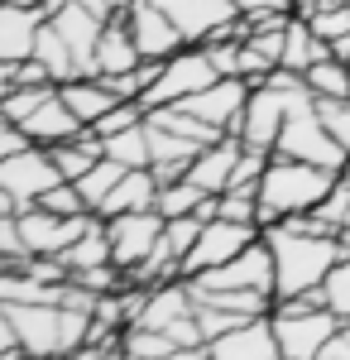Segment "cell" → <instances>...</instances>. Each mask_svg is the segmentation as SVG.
I'll use <instances>...</instances> for the list:
<instances>
[{"mask_svg":"<svg viewBox=\"0 0 350 360\" xmlns=\"http://www.w3.org/2000/svg\"><path fill=\"white\" fill-rule=\"evenodd\" d=\"M264 240H269V250H273V274H278L273 303L302 298V293H312V288H326L331 269L346 259L336 236H307V231H293V226H283V221L264 226Z\"/></svg>","mask_w":350,"mask_h":360,"instance_id":"6da1fadb","label":"cell"},{"mask_svg":"<svg viewBox=\"0 0 350 360\" xmlns=\"http://www.w3.org/2000/svg\"><path fill=\"white\" fill-rule=\"evenodd\" d=\"M341 173H331L322 164H302V159H283L273 154L269 173L259 183V226H278L283 217L297 212H317L326 202V193L336 188Z\"/></svg>","mask_w":350,"mask_h":360,"instance_id":"7a4b0ae2","label":"cell"},{"mask_svg":"<svg viewBox=\"0 0 350 360\" xmlns=\"http://www.w3.org/2000/svg\"><path fill=\"white\" fill-rule=\"evenodd\" d=\"M273 154H283V159H302V164H322L331 173H341L346 168V144H336L331 130L322 125V115H317V96H312V86H302L288 96V120H283V135L273 144Z\"/></svg>","mask_w":350,"mask_h":360,"instance_id":"3957f363","label":"cell"},{"mask_svg":"<svg viewBox=\"0 0 350 360\" xmlns=\"http://www.w3.org/2000/svg\"><path fill=\"white\" fill-rule=\"evenodd\" d=\"M273 332H278V351H283V360H322L326 341L341 332V317H336L331 307L273 303Z\"/></svg>","mask_w":350,"mask_h":360,"instance_id":"277c9868","label":"cell"},{"mask_svg":"<svg viewBox=\"0 0 350 360\" xmlns=\"http://www.w3.org/2000/svg\"><path fill=\"white\" fill-rule=\"evenodd\" d=\"M221 72H216L212 53L202 49V44H188L183 53L163 58L159 68V82L144 91V111H154V106H178V101H188V96H197V91H207V86L216 82Z\"/></svg>","mask_w":350,"mask_h":360,"instance_id":"5b68a950","label":"cell"},{"mask_svg":"<svg viewBox=\"0 0 350 360\" xmlns=\"http://www.w3.org/2000/svg\"><path fill=\"white\" fill-rule=\"evenodd\" d=\"M15 317L20 346L29 351V360H58L72 356L67 346V307L63 303H5Z\"/></svg>","mask_w":350,"mask_h":360,"instance_id":"8992f818","label":"cell"},{"mask_svg":"<svg viewBox=\"0 0 350 360\" xmlns=\"http://www.w3.org/2000/svg\"><path fill=\"white\" fill-rule=\"evenodd\" d=\"M259 236H264L259 226H245V221H226V217L207 221V226H202V236H197V245H192V255L183 259V278H197V274H207V269L231 264V259L245 255Z\"/></svg>","mask_w":350,"mask_h":360,"instance_id":"52a82bcc","label":"cell"},{"mask_svg":"<svg viewBox=\"0 0 350 360\" xmlns=\"http://www.w3.org/2000/svg\"><path fill=\"white\" fill-rule=\"evenodd\" d=\"M188 283H202V288H245V293H264V298H273V288H278V274H273V250H269V240L259 236V240L245 250V255H235L231 264L207 269V274L188 278Z\"/></svg>","mask_w":350,"mask_h":360,"instance_id":"ba28073f","label":"cell"},{"mask_svg":"<svg viewBox=\"0 0 350 360\" xmlns=\"http://www.w3.org/2000/svg\"><path fill=\"white\" fill-rule=\"evenodd\" d=\"M101 221H106V236H110V259L120 269H135L163 240V221L168 217L154 207V212H125V217H101Z\"/></svg>","mask_w":350,"mask_h":360,"instance_id":"9c48e42d","label":"cell"},{"mask_svg":"<svg viewBox=\"0 0 350 360\" xmlns=\"http://www.w3.org/2000/svg\"><path fill=\"white\" fill-rule=\"evenodd\" d=\"M96 221V212H82V217H58L48 207H25L20 212V236H25V250L29 255H44V259H58L63 250L77 240L86 226Z\"/></svg>","mask_w":350,"mask_h":360,"instance_id":"30bf717a","label":"cell"},{"mask_svg":"<svg viewBox=\"0 0 350 360\" xmlns=\"http://www.w3.org/2000/svg\"><path fill=\"white\" fill-rule=\"evenodd\" d=\"M63 183V173H58L53 154L44 149V144H25L20 154H10L5 164H0V188H10V193L20 197V207H34L39 197L58 188Z\"/></svg>","mask_w":350,"mask_h":360,"instance_id":"8fae6325","label":"cell"},{"mask_svg":"<svg viewBox=\"0 0 350 360\" xmlns=\"http://www.w3.org/2000/svg\"><path fill=\"white\" fill-rule=\"evenodd\" d=\"M125 25H130V34H135L139 53L154 58V63H163V58H173V53L188 49L183 29L168 20V10H163L159 0H135V5L125 10Z\"/></svg>","mask_w":350,"mask_h":360,"instance_id":"7c38bea8","label":"cell"},{"mask_svg":"<svg viewBox=\"0 0 350 360\" xmlns=\"http://www.w3.org/2000/svg\"><path fill=\"white\" fill-rule=\"evenodd\" d=\"M288 96H293V91H278V86H269V82L254 86L235 135H240L249 149H269L273 154V144L283 135V120H288Z\"/></svg>","mask_w":350,"mask_h":360,"instance_id":"4fadbf2b","label":"cell"},{"mask_svg":"<svg viewBox=\"0 0 350 360\" xmlns=\"http://www.w3.org/2000/svg\"><path fill=\"white\" fill-rule=\"evenodd\" d=\"M249 91H254V86L245 82V77H216L207 91H197V96L178 101V106H188V111H192V115H202L207 125L226 130V135H235V130H240L245 106H249Z\"/></svg>","mask_w":350,"mask_h":360,"instance_id":"5bb4252c","label":"cell"},{"mask_svg":"<svg viewBox=\"0 0 350 360\" xmlns=\"http://www.w3.org/2000/svg\"><path fill=\"white\" fill-rule=\"evenodd\" d=\"M159 5L168 10V20L183 29L188 44H207L212 34H221V29H231L240 20L235 0H159Z\"/></svg>","mask_w":350,"mask_h":360,"instance_id":"9a60e30c","label":"cell"},{"mask_svg":"<svg viewBox=\"0 0 350 360\" xmlns=\"http://www.w3.org/2000/svg\"><path fill=\"white\" fill-rule=\"evenodd\" d=\"M207 346H212V360H283L278 332H273V312L269 317H249V322L231 327L226 336H216Z\"/></svg>","mask_w":350,"mask_h":360,"instance_id":"2e32d148","label":"cell"},{"mask_svg":"<svg viewBox=\"0 0 350 360\" xmlns=\"http://www.w3.org/2000/svg\"><path fill=\"white\" fill-rule=\"evenodd\" d=\"M48 25L72 44V53H77V63H82V77H96V44H101L106 20H96V15H91L86 5H77V0H67Z\"/></svg>","mask_w":350,"mask_h":360,"instance_id":"e0dca14e","label":"cell"},{"mask_svg":"<svg viewBox=\"0 0 350 360\" xmlns=\"http://www.w3.org/2000/svg\"><path fill=\"white\" fill-rule=\"evenodd\" d=\"M240 154H245V139L240 135H221L216 144H207V149L192 159L188 178L202 188V193L221 197L226 188H231V173H235V159H240Z\"/></svg>","mask_w":350,"mask_h":360,"instance_id":"ac0fdd59","label":"cell"},{"mask_svg":"<svg viewBox=\"0 0 350 360\" xmlns=\"http://www.w3.org/2000/svg\"><path fill=\"white\" fill-rule=\"evenodd\" d=\"M39 29H44V10H25V5L0 0V63H25V58H34Z\"/></svg>","mask_w":350,"mask_h":360,"instance_id":"d6986e66","label":"cell"},{"mask_svg":"<svg viewBox=\"0 0 350 360\" xmlns=\"http://www.w3.org/2000/svg\"><path fill=\"white\" fill-rule=\"evenodd\" d=\"M20 130L29 135V144H44V149H53V144H67V139H77L86 125H82L77 115L67 111V101L58 96V86H53V96H48V101H44L39 111L29 115Z\"/></svg>","mask_w":350,"mask_h":360,"instance_id":"ffe728a7","label":"cell"},{"mask_svg":"<svg viewBox=\"0 0 350 360\" xmlns=\"http://www.w3.org/2000/svg\"><path fill=\"white\" fill-rule=\"evenodd\" d=\"M58 96L67 101V111L77 115L86 130H91V125H96L101 115H110L115 106H120V96L110 91L106 77H72V82H63V86H58Z\"/></svg>","mask_w":350,"mask_h":360,"instance_id":"44dd1931","label":"cell"},{"mask_svg":"<svg viewBox=\"0 0 350 360\" xmlns=\"http://www.w3.org/2000/svg\"><path fill=\"white\" fill-rule=\"evenodd\" d=\"M154 202H159V178H154V168H130L120 183H115V193L101 202V212L96 217H125V212H154Z\"/></svg>","mask_w":350,"mask_h":360,"instance_id":"7402d4cb","label":"cell"},{"mask_svg":"<svg viewBox=\"0 0 350 360\" xmlns=\"http://www.w3.org/2000/svg\"><path fill=\"white\" fill-rule=\"evenodd\" d=\"M139 63H144V53H139L130 25H125V20H110V25L101 29V44H96V77L135 72Z\"/></svg>","mask_w":350,"mask_h":360,"instance_id":"603a6c76","label":"cell"},{"mask_svg":"<svg viewBox=\"0 0 350 360\" xmlns=\"http://www.w3.org/2000/svg\"><path fill=\"white\" fill-rule=\"evenodd\" d=\"M322 58H331V44L317 39V29L307 25L302 15H293L288 29H283V63H278V68L307 72V68H312V63H322Z\"/></svg>","mask_w":350,"mask_h":360,"instance_id":"cb8c5ba5","label":"cell"},{"mask_svg":"<svg viewBox=\"0 0 350 360\" xmlns=\"http://www.w3.org/2000/svg\"><path fill=\"white\" fill-rule=\"evenodd\" d=\"M58 259L67 264V274H77V269H101V264H115V259H110V236H106V221L96 217V221L86 226V231H82V236H77V240H72L67 250H63Z\"/></svg>","mask_w":350,"mask_h":360,"instance_id":"d4e9b609","label":"cell"},{"mask_svg":"<svg viewBox=\"0 0 350 360\" xmlns=\"http://www.w3.org/2000/svg\"><path fill=\"white\" fill-rule=\"evenodd\" d=\"M34 58L48 68V77H53L58 86L63 82H72V77H82V63H77V53H72V44L58 34L48 20H44V29H39V44H34Z\"/></svg>","mask_w":350,"mask_h":360,"instance_id":"484cf974","label":"cell"},{"mask_svg":"<svg viewBox=\"0 0 350 360\" xmlns=\"http://www.w3.org/2000/svg\"><path fill=\"white\" fill-rule=\"evenodd\" d=\"M120 351L125 360H168L178 351V341L168 332H149V327H125L120 332Z\"/></svg>","mask_w":350,"mask_h":360,"instance_id":"4316f807","label":"cell"},{"mask_svg":"<svg viewBox=\"0 0 350 360\" xmlns=\"http://www.w3.org/2000/svg\"><path fill=\"white\" fill-rule=\"evenodd\" d=\"M106 159L125 168H149L154 154H149V125H135V130H120V135L106 139Z\"/></svg>","mask_w":350,"mask_h":360,"instance_id":"83f0119b","label":"cell"},{"mask_svg":"<svg viewBox=\"0 0 350 360\" xmlns=\"http://www.w3.org/2000/svg\"><path fill=\"white\" fill-rule=\"evenodd\" d=\"M212 193H202L192 178H178V183H159V207L163 217H197V207L207 202Z\"/></svg>","mask_w":350,"mask_h":360,"instance_id":"f1b7e54d","label":"cell"},{"mask_svg":"<svg viewBox=\"0 0 350 360\" xmlns=\"http://www.w3.org/2000/svg\"><path fill=\"white\" fill-rule=\"evenodd\" d=\"M125 173H130L125 164H115V159H101V164L91 168L86 178H77V193L86 197V207H91V212H101V202L115 193V183H120Z\"/></svg>","mask_w":350,"mask_h":360,"instance_id":"f546056e","label":"cell"},{"mask_svg":"<svg viewBox=\"0 0 350 360\" xmlns=\"http://www.w3.org/2000/svg\"><path fill=\"white\" fill-rule=\"evenodd\" d=\"M302 77H307V86H312V96H350V63H341V58L312 63Z\"/></svg>","mask_w":350,"mask_h":360,"instance_id":"4dcf8cb0","label":"cell"},{"mask_svg":"<svg viewBox=\"0 0 350 360\" xmlns=\"http://www.w3.org/2000/svg\"><path fill=\"white\" fill-rule=\"evenodd\" d=\"M202 226H207L202 217H168V221H163L159 250L168 255V259H178V264H183V259L192 255V245H197V236H202Z\"/></svg>","mask_w":350,"mask_h":360,"instance_id":"1f68e13d","label":"cell"},{"mask_svg":"<svg viewBox=\"0 0 350 360\" xmlns=\"http://www.w3.org/2000/svg\"><path fill=\"white\" fill-rule=\"evenodd\" d=\"M48 96H53V86H15V91L0 101V115H5L10 125H25V120L39 111Z\"/></svg>","mask_w":350,"mask_h":360,"instance_id":"d6a6232c","label":"cell"},{"mask_svg":"<svg viewBox=\"0 0 350 360\" xmlns=\"http://www.w3.org/2000/svg\"><path fill=\"white\" fill-rule=\"evenodd\" d=\"M317 115L331 130V139L346 144V154H350V96H317Z\"/></svg>","mask_w":350,"mask_h":360,"instance_id":"836d02e7","label":"cell"},{"mask_svg":"<svg viewBox=\"0 0 350 360\" xmlns=\"http://www.w3.org/2000/svg\"><path fill=\"white\" fill-rule=\"evenodd\" d=\"M307 25L317 29V39H346L350 34V0H341V5H322V10H312L307 15Z\"/></svg>","mask_w":350,"mask_h":360,"instance_id":"e575fe53","label":"cell"},{"mask_svg":"<svg viewBox=\"0 0 350 360\" xmlns=\"http://www.w3.org/2000/svg\"><path fill=\"white\" fill-rule=\"evenodd\" d=\"M326 307H331L341 322H350V255L331 269V278H326Z\"/></svg>","mask_w":350,"mask_h":360,"instance_id":"d590c367","label":"cell"},{"mask_svg":"<svg viewBox=\"0 0 350 360\" xmlns=\"http://www.w3.org/2000/svg\"><path fill=\"white\" fill-rule=\"evenodd\" d=\"M39 207H48V212H58V217H82V212H91L86 197L77 193V183H58V188H48V193L39 197Z\"/></svg>","mask_w":350,"mask_h":360,"instance_id":"8d00e7d4","label":"cell"},{"mask_svg":"<svg viewBox=\"0 0 350 360\" xmlns=\"http://www.w3.org/2000/svg\"><path fill=\"white\" fill-rule=\"evenodd\" d=\"M346 212H350V183H346V178H336V188L326 193V202L317 207V217L331 221V226H346Z\"/></svg>","mask_w":350,"mask_h":360,"instance_id":"74e56055","label":"cell"},{"mask_svg":"<svg viewBox=\"0 0 350 360\" xmlns=\"http://www.w3.org/2000/svg\"><path fill=\"white\" fill-rule=\"evenodd\" d=\"M77 5H86L96 20H106V25H110V20H125V10H130L135 0H77Z\"/></svg>","mask_w":350,"mask_h":360,"instance_id":"f35d334b","label":"cell"},{"mask_svg":"<svg viewBox=\"0 0 350 360\" xmlns=\"http://www.w3.org/2000/svg\"><path fill=\"white\" fill-rule=\"evenodd\" d=\"M322 360H350V322H341V332H336L331 341H326Z\"/></svg>","mask_w":350,"mask_h":360,"instance_id":"ab89813d","label":"cell"},{"mask_svg":"<svg viewBox=\"0 0 350 360\" xmlns=\"http://www.w3.org/2000/svg\"><path fill=\"white\" fill-rule=\"evenodd\" d=\"M20 346V332H15V317H10V307L0 303V351H15Z\"/></svg>","mask_w":350,"mask_h":360,"instance_id":"60d3db41","label":"cell"},{"mask_svg":"<svg viewBox=\"0 0 350 360\" xmlns=\"http://www.w3.org/2000/svg\"><path fill=\"white\" fill-rule=\"evenodd\" d=\"M240 15H259V10H293L288 0H235Z\"/></svg>","mask_w":350,"mask_h":360,"instance_id":"b9f144b4","label":"cell"},{"mask_svg":"<svg viewBox=\"0 0 350 360\" xmlns=\"http://www.w3.org/2000/svg\"><path fill=\"white\" fill-rule=\"evenodd\" d=\"M168 360H212V346H178Z\"/></svg>","mask_w":350,"mask_h":360,"instance_id":"7bdbcfd3","label":"cell"},{"mask_svg":"<svg viewBox=\"0 0 350 360\" xmlns=\"http://www.w3.org/2000/svg\"><path fill=\"white\" fill-rule=\"evenodd\" d=\"M331 58H341V63H350V34H346V39H331Z\"/></svg>","mask_w":350,"mask_h":360,"instance_id":"ee69618b","label":"cell"},{"mask_svg":"<svg viewBox=\"0 0 350 360\" xmlns=\"http://www.w3.org/2000/svg\"><path fill=\"white\" fill-rule=\"evenodd\" d=\"M346 226H350V212H346Z\"/></svg>","mask_w":350,"mask_h":360,"instance_id":"f6af8a7d","label":"cell"},{"mask_svg":"<svg viewBox=\"0 0 350 360\" xmlns=\"http://www.w3.org/2000/svg\"><path fill=\"white\" fill-rule=\"evenodd\" d=\"M288 5H297V0H288Z\"/></svg>","mask_w":350,"mask_h":360,"instance_id":"bcb514c9","label":"cell"}]
</instances>
